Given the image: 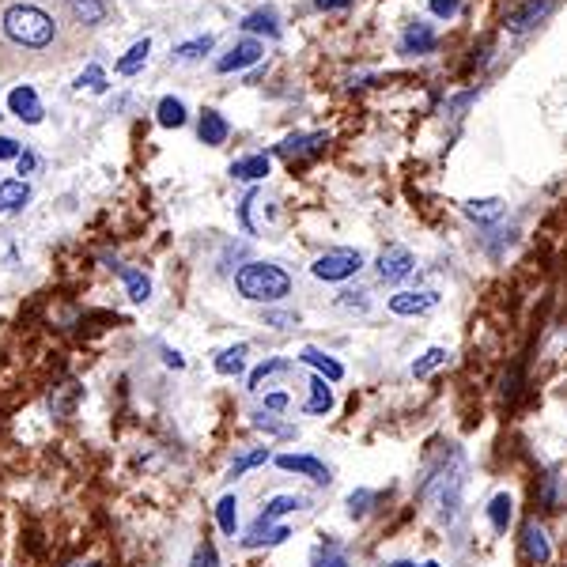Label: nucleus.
Here are the masks:
<instances>
[{"mask_svg": "<svg viewBox=\"0 0 567 567\" xmlns=\"http://www.w3.org/2000/svg\"><path fill=\"white\" fill-rule=\"evenodd\" d=\"M4 35L23 50H46L57 38V23L35 4H16V8L4 12Z\"/></svg>", "mask_w": 567, "mask_h": 567, "instance_id": "nucleus-1", "label": "nucleus"}, {"mask_svg": "<svg viewBox=\"0 0 567 567\" xmlns=\"http://www.w3.org/2000/svg\"><path fill=\"white\" fill-rule=\"evenodd\" d=\"M235 288L254 303H276L292 292V276L280 265H265V261H250L235 273Z\"/></svg>", "mask_w": 567, "mask_h": 567, "instance_id": "nucleus-2", "label": "nucleus"}, {"mask_svg": "<svg viewBox=\"0 0 567 567\" xmlns=\"http://www.w3.org/2000/svg\"><path fill=\"white\" fill-rule=\"evenodd\" d=\"M363 269V254L360 250H329L322 258L310 265V273L318 280H348Z\"/></svg>", "mask_w": 567, "mask_h": 567, "instance_id": "nucleus-3", "label": "nucleus"}, {"mask_svg": "<svg viewBox=\"0 0 567 567\" xmlns=\"http://www.w3.org/2000/svg\"><path fill=\"white\" fill-rule=\"evenodd\" d=\"M413 269H416V258H413V250H405V246H386L382 258H378V276H382L386 284L405 280Z\"/></svg>", "mask_w": 567, "mask_h": 567, "instance_id": "nucleus-4", "label": "nucleus"}, {"mask_svg": "<svg viewBox=\"0 0 567 567\" xmlns=\"http://www.w3.org/2000/svg\"><path fill=\"white\" fill-rule=\"evenodd\" d=\"M261 53H265V46L261 42H254V38H242V42H235V50L224 53L220 61H216V72H239V69H250V65H258Z\"/></svg>", "mask_w": 567, "mask_h": 567, "instance_id": "nucleus-5", "label": "nucleus"}, {"mask_svg": "<svg viewBox=\"0 0 567 567\" xmlns=\"http://www.w3.org/2000/svg\"><path fill=\"white\" fill-rule=\"evenodd\" d=\"M276 465L284 469V473H303V477H310L314 484H329L333 477H329L326 462H318V458H310V454H280L276 458Z\"/></svg>", "mask_w": 567, "mask_h": 567, "instance_id": "nucleus-6", "label": "nucleus"}, {"mask_svg": "<svg viewBox=\"0 0 567 567\" xmlns=\"http://www.w3.org/2000/svg\"><path fill=\"white\" fill-rule=\"evenodd\" d=\"M439 307V292H397L390 299V310L409 318V314H428V310Z\"/></svg>", "mask_w": 567, "mask_h": 567, "instance_id": "nucleus-7", "label": "nucleus"}, {"mask_svg": "<svg viewBox=\"0 0 567 567\" xmlns=\"http://www.w3.org/2000/svg\"><path fill=\"white\" fill-rule=\"evenodd\" d=\"M549 12H552L549 0H526V4H518V8L507 12V27H511V31H530L533 23H541Z\"/></svg>", "mask_w": 567, "mask_h": 567, "instance_id": "nucleus-8", "label": "nucleus"}, {"mask_svg": "<svg viewBox=\"0 0 567 567\" xmlns=\"http://www.w3.org/2000/svg\"><path fill=\"white\" fill-rule=\"evenodd\" d=\"M65 8H69V16L76 23H84V27H99L106 23L110 16V0H65Z\"/></svg>", "mask_w": 567, "mask_h": 567, "instance_id": "nucleus-9", "label": "nucleus"}, {"mask_svg": "<svg viewBox=\"0 0 567 567\" xmlns=\"http://www.w3.org/2000/svg\"><path fill=\"white\" fill-rule=\"evenodd\" d=\"M303 507V499L299 496H273L269 503H265V511L258 515V522L250 526V533H261V530H269L276 518H284V515H292V511H299Z\"/></svg>", "mask_w": 567, "mask_h": 567, "instance_id": "nucleus-10", "label": "nucleus"}, {"mask_svg": "<svg viewBox=\"0 0 567 567\" xmlns=\"http://www.w3.org/2000/svg\"><path fill=\"white\" fill-rule=\"evenodd\" d=\"M522 549H526V556H530L533 564H549L552 560L549 537H545V530H541L537 522H526V526H522Z\"/></svg>", "mask_w": 567, "mask_h": 567, "instance_id": "nucleus-11", "label": "nucleus"}, {"mask_svg": "<svg viewBox=\"0 0 567 567\" xmlns=\"http://www.w3.org/2000/svg\"><path fill=\"white\" fill-rule=\"evenodd\" d=\"M8 106H12V114H16V118L31 121V125L42 121V103H38V95L31 91V87H16V91L8 95Z\"/></svg>", "mask_w": 567, "mask_h": 567, "instance_id": "nucleus-12", "label": "nucleus"}, {"mask_svg": "<svg viewBox=\"0 0 567 567\" xmlns=\"http://www.w3.org/2000/svg\"><path fill=\"white\" fill-rule=\"evenodd\" d=\"M435 42H439V38H435V31H431L428 23H413V27L401 35V53H413V57L416 53H431Z\"/></svg>", "mask_w": 567, "mask_h": 567, "instance_id": "nucleus-13", "label": "nucleus"}, {"mask_svg": "<svg viewBox=\"0 0 567 567\" xmlns=\"http://www.w3.org/2000/svg\"><path fill=\"white\" fill-rule=\"evenodd\" d=\"M197 133H201V140H205V144H212V148H216V144H224V140H227L231 125L224 121V114H220V110H205V114H201V125H197Z\"/></svg>", "mask_w": 567, "mask_h": 567, "instance_id": "nucleus-14", "label": "nucleus"}, {"mask_svg": "<svg viewBox=\"0 0 567 567\" xmlns=\"http://www.w3.org/2000/svg\"><path fill=\"white\" fill-rule=\"evenodd\" d=\"M307 386H310V397H307V405H303V413H307V416H326L329 409H333V394H329L326 378H310Z\"/></svg>", "mask_w": 567, "mask_h": 567, "instance_id": "nucleus-15", "label": "nucleus"}, {"mask_svg": "<svg viewBox=\"0 0 567 567\" xmlns=\"http://www.w3.org/2000/svg\"><path fill=\"white\" fill-rule=\"evenodd\" d=\"M507 208L499 197H484V201H465V216L469 220H477V224H496L499 216H503Z\"/></svg>", "mask_w": 567, "mask_h": 567, "instance_id": "nucleus-16", "label": "nucleus"}, {"mask_svg": "<svg viewBox=\"0 0 567 567\" xmlns=\"http://www.w3.org/2000/svg\"><path fill=\"white\" fill-rule=\"evenodd\" d=\"M31 201V186L27 182H0V212H19V208Z\"/></svg>", "mask_w": 567, "mask_h": 567, "instance_id": "nucleus-17", "label": "nucleus"}, {"mask_svg": "<svg viewBox=\"0 0 567 567\" xmlns=\"http://www.w3.org/2000/svg\"><path fill=\"white\" fill-rule=\"evenodd\" d=\"M299 360L310 363V367H318L322 371V378H329V382H341L344 378V367L333 356H326V352H318V348H303L299 352Z\"/></svg>", "mask_w": 567, "mask_h": 567, "instance_id": "nucleus-18", "label": "nucleus"}, {"mask_svg": "<svg viewBox=\"0 0 567 567\" xmlns=\"http://www.w3.org/2000/svg\"><path fill=\"white\" fill-rule=\"evenodd\" d=\"M231 174L239 178V182H258L269 174V155H246L239 163H231Z\"/></svg>", "mask_w": 567, "mask_h": 567, "instance_id": "nucleus-19", "label": "nucleus"}, {"mask_svg": "<svg viewBox=\"0 0 567 567\" xmlns=\"http://www.w3.org/2000/svg\"><path fill=\"white\" fill-rule=\"evenodd\" d=\"M511 496L507 492H499V496L488 499V522H492V530L496 533H507V526H511Z\"/></svg>", "mask_w": 567, "mask_h": 567, "instance_id": "nucleus-20", "label": "nucleus"}, {"mask_svg": "<svg viewBox=\"0 0 567 567\" xmlns=\"http://www.w3.org/2000/svg\"><path fill=\"white\" fill-rule=\"evenodd\" d=\"M246 356H250V348L246 344H235V348H227L216 356V371L220 375H242L246 371Z\"/></svg>", "mask_w": 567, "mask_h": 567, "instance_id": "nucleus-21", "label": "nucleus"}, {"mask_svg": "<svg viewBox=\"0 0 567 567\" xmlns=\"http://www.w3.org/2000/svg\"><path fill=\"white\" fill-rule=\"evenodd\" d=\"M121 284H125V292H129L133 303H144L152 295V280L140 273V269H121Z\"/></svg>", "mask_w": 567, "mask_h": 567, "instance_id": "nucleus-22", "label": "nucleus"}, {"mask_svg": "<svg viewBox=\"0 0 567 567\" xmlns=\"http://www.w3.org/2000/svg\"><path fill=\"white\" fill-rule=\"evenodd\" d=\"M242 31H265L269 38H276V35H280L276 12H273V8H258V12H250V16L242 19Z\"/></svg>", "mask_w": 567, "mask_h": 567, "instance_id": "nucleus-23", "label": "nucleus"}, {"mask_svg": "<svg viewBox=\"0 0 567 567\" xmlns=\"http://www.w3.org/2000/svg\"><path fill=\"white\" fill-rule=\"evenodd\" d=\"M155 118L163 129H178V125H186V103L182 99H163L159 110H155Z\"/></svg>", "mask_w": 567, "mask_h": 567, "instance_id": "nucleus-24", "label": "nucleus"}, {"mask_svg": "<svg viewBox=\"0 0 567 567\" xmlns=\"http://www.w3.org/2000/svg\"><path fill=\"white\" fill-rule=\"evenodd\" d=\"M148 53H152V42L144 38V42H137L133 50L121 57V61H118V72H121V76H137V72L144 69V61H148Z\"/></svg>", "mask_w": 567, "mask_h": 567, "instance_id": "nucleus-25", "label": "nucleus"}, {"mask_svg": "<svg viewBox=\"0 0 567 567\" xmlns=\"http://www.w3.org/2000/svg\"><path fill=\"white\" fill-rule=\"evenodd\" d=\"M447 363H450L447 348H428V352H424V356L413 363V375L416 378H428L431 371H439V367H447Z\"/></svg>", "mask_w": 567, "mask_h": 567, "instance_id": "nucleus-26", "label": "nucleus"}, {"mask_svg": "<svg viewBox=\"0 0 567 567\" xmlns=\"http://www.w3.org/2000/svg\"><path fill=\"white\" fill-rule=\"evenodd\" d=\"M288 537H292L288 526H269V530H261V533H246L242 545H246V549H261V545H280V541H288Z\"/></svg>", "mask_w": 567, "mask_h": 567, "instance_id": "nucleus-27", "label": "nucleus"}, {"mask_svg": "<svg viewBox=\"0 0 567 567\" xmlns=\"http://www.w3.org/2000/svg\"><path fill=\"white\" fill-rule=\"evenodd\" d=\"M216 522H220V530L227 537H235V526H239V499L235 496H224L216 503Z\"/></svg>", "mask_w": 567, "mask_h": 567, "instance_id": "nucleus-28", "label": "nucleus"}, {"mask_svg": "<svg viewBox=\"0 0 567 567\" xmlns=\"http://www.w3.org/2000/svg\"><path fill=\"white\" fill-rule=\"evenodd\" d=\"M269 462V450L258 447L250 450V454H242V458H235V465H231V477H242V473H250V469H258V465Z\"/></svg>", "mask_w": 567, "mask_h": 567, "instance_id": "nucleus-29", "label": "nucleus"}, {"mask_svg": "<svg viewBox=\"0 0 567 567\" xmlns=\"http://www.w3.org/2000/svg\"><path fill=\"white\" fill-rule=\"evenodd\" d=\"M212 50V38H193V42H182L178 50H174V57L178 61H197V57H205V53Z\"/></svg>", "mask_w": 567, "mask_h": 567, "instance_id": "nucleus-30", "label": "nucleus"}, {"mask_svg": "<svg viewBox=\"0 0 567 567\" xmlns=\"http://www.w3.org/2000/svg\"><path fill=\"white\" fill-rule=\"evenodd\" d=\"M371 503H375V492H371V488H356V492L348 496V515L363 518L367 511H371Z\"/></svg>", "mask_w": 567, "mask_h": 567, "instance_id": "nucleus-31", "label": "nucleus"}, {"mask_svg": "<svg viewBox=\"0 0 567 567\" xmlns=\"http://www.w3.org/2000/svg\"><path fill=\"white\" fill-rule=\"evenodd\" d=\"M276 371H288V360H265L261 363L258 371L250 375V390H261V382H265L269 375H276Z\"/></svg>", "mask_w": 567, "mask_h": 567, "instance_id": "nucleus-32", "label": "nucleus"}, {"mask_svg": "<svg viewBox=\"0 0 567 567\" xmlns=\"http://www.w3.org/2000/svg\"><path fill=\"white\" fill-rule=\"evenodd\" d=\"M193 567H220V556H216V545H212V541L197 545V552H193Z\"/></svg>", "mask_w": 567, "mask_h": 567, "instance_id": "nucleus-33", "label": "nucleus"}, {"mask_svg": "<svg viewBox=\"0 0 567 567\" xmlns=\"http://www.w3.org/2000/svg\"><path fill=\"white\" fill-rule=\"evenodd\" d=\"M322 137H292L288 144H280V155H295V152H307V148H318Z\"/></svg>", "mask_w": 567, "mask_h": 567, "instance_id": "nucleus-34", "label": "nucleus"}, {"mask_svg": "<svg viewBox=\"0 0 567 567\" xmlns=\"http://www.w3.org/2000/svg\"><path fill=\"white\" fill-rule=\"evenodd\" d=\"M458 12H462V0H431V16L454 19Z\"/></svg>", "mask_w": 567, "mask_h": 567, "instance_id": "nucleus-35", "label": "nucleus"}, {"mask_svg": "<svg viewBox=\"0 0 567 567\" xmlns=\"http://www.w3.org/2000/svg\"><path fill=\"white\" fill-rule=\"evenodd\" d=\"M337 307H344V310H367L371 303H367V295L363 292H341V299H337Z\"/></svg>", "mask_w": 567, "mask_h": 567, "instance_id": "nucleus-36", "label": "nucleus"}, {"mask_svg": "<svg viewBox=\"0 0 567 567\" xmlns=\"http://www.w3.org/2000/svg\"><path fill=\"white\" fill-rule=\"evenodd\" d=\"M76 84H80V87L87 84V87H95V91H103V87H106V84H103V69H99V65H91V69H87L84 76L76 80Z\"/></svg>", "mask_w": 567, "mask_h": 567, "instance_id": "nucleus-37", "label": "nucleus"}, {"mask_svg": "<svg viewBox=\"0 0 567 567\" xmlns=\"http://www.w3.org/2000/svg\"><path fill=\"white\" fill-rule=\"evenodd\" d=\"M254 428H261V431H273V435H292V428H280V424H273L269 416L261 413V416H254Z\"/></svg>", "mask_w": 567, "mask_h": 567, "instance_id": "nucleus-38", "label": "nucleus"}, {"mask_svg": "<svg viewBox=\"0 0 567 567\" xmlns=\"http://www.w3.org/2000/svg\"><path fill=\"white\" fill-rule=\"evenodd\" d=\"M265 322H269V326H276V329H288V326H295V314H265Z\"/></svg>", "mask_w": 567, "mask_h": 567, "instance_id": "nucleus-39", "label": "nucleus"}, {"mask_svg": "<svg viewBox=\"0 0 567 567\" xmlns=\"http://www.w3.org/2000/svg\"><path fill=\"white\" fill-rule=\"evenodd\" d=\"M0 159H19V144L12 137H0Z\"/></svg>", "mask_w": 567, "mask_h": 567, "instance_id": "nucleus-40", "label": "nucleus"}, {"mask_svg": "<svg viewBox=\"0 0 567 567\" xmlns=\"http://www.w3.org/2000/svg\"><path fill=\"white\" fill-rule=\"evenodd\" d=\"M265 409H273V413H284V409H288V394H269V397H265Z\"/></svg>", "mask_w": 567, "mask_h": 567, "instance_id": "nucleus-41", "label": "nucleus"}, {"mask_svg": "<svg viewBox=\"0 0 567 567\" xmlns=\"http://www.w3.org/2000/svg\"><path fill=\"white\" fill-rule=\"evenodd\" d=\"M322 12H341V8H352V0H314Z\"/></svg>", "mask_w": 567, "mask_h": 567, "instance_id": "nucleus-42", "label": "nucleus"}, {"mask_svg": "<svg viewBox=\"0 0 567 567\" xmlns=\"http://www.w3.org/2000/svg\"><path fill=\"white\" fill-rule=\"evenodd\" d=\"M163 360L171 363V367H186V360H182L178 352H171V348H163Z\"/></svg>", "mask_w": 567, "mask_h": 567, "instance_id": "nucleus-43", "label": "nucleus"}, {"mask_svg": "<svg viewBox=\"0 0 567 567\" xmlns=\"http://www.w3.org/2000/svg\"><path fill=\"white\" fill-rule=\"evenodd\" d=\"M318 567H348V560H344V556H326Z\"/></svg>", "mask_w": 567, "mask_h": 567, "instance_id": "nucleus-44", "label": "nucleus"}, {"mask_svg": "<svg viewBox=\"0 0 567 567\" xmlns=\"http://www.w3.org/2000/svg\"><path fill=\"white\" fill-rule=\"evenodd\" d=\"M390 567H416V564H409V560H397V564H390Z\"/></svg>", "mask_w": 567, "mask_h": 567, "instance_id": "nucleus-45", "label": "nucleus"}, {"mask_svg": "<svg viewBox=\"0 0 567 567\" xmlns=\"http://www.w3.org/2000/svg\"><path fill=\"white\" fill-rule=\"evenodd\" d=\"M416 567H443V564H435V560H428V564H416Z\"/></svg>", "mask_w": 567, "mask_h": 567, "instance_id": "nucleus-46", "label": "nucleus"}, {"mask_svg": "<svg viewBox=\"0 0 567 567\" xmlns=\"http://www.w3.org/2000/svg\"><path fill=\"white\" fill-rule=\"evenodd\" d=\"M87 567H91V564H87Z\"/></svg>", "mask_w": 567, "mask_h": 567, "instance_id": "nucleus-47", "label": "nucleus"}]
</instances>
